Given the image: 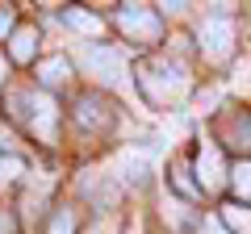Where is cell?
<instances>
[{
  "instance_id": "cell-5",
  "label": "cell",
  "mask_w": 251,
  "mask_h": 234,
  "mask_svg": "<svg viewBox=\"0 0 251 234\" xmlns=\"http://www.w3.org/2000/svg\"><path fill=\"white\" fill-rule=\"evenodd\" d=\"M197 176H201V188H209V192H218L226 184V163H222V151H218L214 142H201V151H197Z\"/></svg>"
},
{
  "instance_id": "cell-9",
  "label": "cell",
  "mask_w": 251,
  "mask_h": 234,
  "mask_svg": "<svg viewBox=\"0 0 251 234\" xmlns=\"http://www.w3.org/2000/svg\"><path fill=\"white\" fill-rule=\"evenodd\" d=\"M222 222L230 226L234 234H251V209H243V205H226V209H222Z\"/></svg>"
},
{
  "instance_id": "cell-6",
  "label": "cell",
  "mask_w": 251,
  "mask_h": 234,
  "mask_svg": "<svg viewBox=\"0 0 251 234\" xmlns=\"http://www.w3.org/2000/svg\"><path fill=\"white\" fill-rule=\"evenodd\" d=\"M230 42H234V25L226 17H205L201 21V50L205 54L222 59V54L230 50Z\"/></svg>"
},
{
  "instance_id": "cell-16",
  "label": "cell",
  "mask_w": 251,
  "mask_h": 234,
  "mask_svg": "<svg viewBox=\"0 0 251 234\" xmlns=\"http://www.w3.org/2000/svg\"><path fill=\"white\" fill-rule=\"evenodd\" d=\"M13 230H17V226H13V217L0 209V234H13Z\"/></svg>"
},
{
  "instance_id": "cell-11",
  "label": "cell",
  "mask_w": 251,
  "mask_h": 234,
  "mask_svg": "<svg viewBox=\"0 0 251 234\" xmlns=\"http://www.w3.org/2000/svg\"><path fill=\"white\" fill-rule=\"evenodd\" d=\"M234 197H243V201H251V163H234Z\"/></svg>"
},
{
  "instance_id": "cell-17",
  "label": "cell",
  "mask_w": 251,
  "mask_h": 234,
  "mask_svg": "<svg viewBox=\"0 0 251 234\" xmlns=\"http://www.w3.org/2000/svg\"><path fill=\"white\" fill-rule=\"evenodd\" d=\"M201 234H226V230H222V222H205V226H201Z\"/></svg>"
},
{
  "instance_id": "cell-13",
  "label": "cell",
  "mask_w": 251,
  "mask_h": 234,
  "mask_svg": "<svg viewBox=\"0 0 251 234\" xmlns=\"http://www.w3.org/2000/svg\"><path fill=\"white\" fill-rule=\"evenodd\" d=\"M72 230H75V217L72 213H54V222H50L46 234H72Z\"/></svg>"
},
{
  "instance_id": "cell-4",
  "label": "cell",
  "mask_w": 251,
  "mask_h": 234,
  "mask_svg": "<svg viewBox=\"0 0 251 234\" xmlns=\"http://www.w3.org/2000/svg\"><path fill=\"white\" fill-rule=\"evenodd\" d=\"M117 25H122L126 38H134V42H155V38L163 34L159 13L147 9V4H122V9H117Z\"/></svg>"
},
{
  "instance_id": "cell-14",
  "label": "cell",
  "mask_w": 251,
  "mask_h": 234,
  "mask_svg": "<svg viewBox=\"0 0 251 234\" xmlns=\"http://www.w3.org/2000/svg\"><path fill=\"white\" fill-rule=\"evenodd\" d=\"M176 188L184 192V197H197V188H193V180H188V171H184V167H176Z\"/></svg>"
},
{
  "instance_id": "cell-15",
  "label": "cell",
  "mask_w": 251,
  "mask_h": 234,
  "mask_svg": "<svg viewBox=\"0 0 251 234\" xmlns=\"http://www.w3.org/2000/svg\"><path fill=\"white\" fill-rule=\"evenodd\" d=\"M9 29H13V13H9V9H0V38L9 34Z\"/></svg>"
},
{
  "instance_id": "cell-8",
  "label": "cell",
  "mask_w": 251,
  "mask_h": 234,
  "mask_svg": "<svg viewBox=\"0 0 251 234\" xmlns=\"http://www.w3.org/2000/svg\"><path fill=\"white\" fill-rule=\"evenodd\" d=\"M63 21L72 29H80V34H88V38H100V17H92V13H84V9H67Z\"/></svg>"
},
{
  "instance_id": "cell-3",
  "label": "cell",
  "mask_w": 251,
  "mask_h": 234,
  "mask_svg": "<svg viewBox=\"0 0 251 234\" xmlns=\"http://www.w3.org/2000/svg\"><path fill=\"white\" fill-rule=\"evenodd\" d=\"M17 109L25 117V126L34 130L42 142H54V126H59V109L46 92H34V96H17Z\"/></svg>"
},
{
  "instance_id": "cell-1",
  "label": "cell",
  "mask_w": 251,
  "mask_h": 234,
  "mask_svg": "<svg viewBox=\"0 0 251 234\" xmlns=\"http://www.w3.org/2000/svg\"><path fill=\"white\" fill-rule=\"evenodd\" d=\"M138 88L151 105H176L188 92V75L176 63H147L138 67Z\"/></svg>"
},
{
  "instance_id": "cell-10",
  "label": "cell",
  "mask_w": 251,
  "mask_h": 234,
  "mask_svg": "<svg viewBox=\"0 0 251 234\" xmlns=\"http://www.w3.org/2000/svg\"><path fill=\"white\" fill-rule=\"evenodd\" d=\"M38 75H42V84H63L72 75V63H67V59H46V63L38 67Z\"/></svg>"
},
{
  "instance_id": "cell-2",
  "label": "cell",
  "mask_w": 251,
  "mask_h": 234,
  "mask_svg": "<svg viewBox=\"0 0 251 234\" xmlns=\"http://www.w3.org/2000/svg\"><path fill=\"white\" fill-rule=\"evenodd\" d=\"M80 63L88 67V75H97V80L113 84V88H126V75H130V67H126V54L117 50V46H84L80 50Z\"/></svg>"
},
{
  "instance_id": "cell-12",
  "label": "cell",
  "mask_w": 251,
  "mask_h": 234,
  "mask_svg": "<svg viewBox=\"0 0 251 234\" xmlns=\"http://www.w3.org/2000/svg\"><path fill=\"white\" fill-rule=\"evenodd\" d=\"M17 176H25V163L17 155H0V184H13Z\"/></svg>"
},
{
  "instance_id": "cell-18",
  "label": "cell",
  "mask_w": 251,
  "mask_h": 234,
  "mask_svg": "<svg viewBox=\"0 0 251 234\" xmlns=\"http://www.w3.org/2000/svg\"><path fill=\"white\" fill-rule=\"evenodd\" d=\"M0 84H4V59H0Z\"/></svg>"
},
{
  "instance_id": "cell-7",
  "label": "cell",
  "mask_w": 251,
  "mask_h": 234,
  "mask_svg": "<svg viewBox=\"0 0 251 234\" xmlns=\"http://www.w3.org/2000/svg\"><path fill=\"white\" fill-rule=\"evenodd\" d=\"M34 50H38V29L34 25L17 29V34H13V59H17V63H29Z\"/></svg>"
}]
</instances>
